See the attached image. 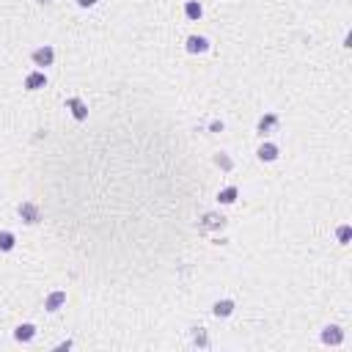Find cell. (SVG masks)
<instances>
[{"label": "cell", "instance_id": "cell-3", "mask_svg": "<svg viewBox=\"0 0 352 352\" xmlns=\"http://www.w3.org/2000/svg\"><path fill=\"white\" fill-rule=\"evenodd\" d=\"M278 124H281V121H278L275 113H264V116L259 118V124H256V130H259V135L264 138V135H273V132L278 130Z\"/></svg>", "mask_w": 352, "mask_h": 352}, {"label": "cell", "instance_id": "cell-17", "mask_svg": "<svg viewBox=\"0 0 352 352\" xmlns=\"http://www.w3.org/2000/svg\"><path fill=\"white\" fill-rule=\"evenodd\" d=\"M336 237H339V242H341V245H347V242H349V237H352V228H349V226H339Z\"/></svg>", "mask_w": 352, "mask_h": 352}, {"label": "cell", "instance_id": "cell-11", "mask_svg": "<svg viewBox=\"0 0 352 352\" xmlns=\"http://www.w3.org/2000/svg\"><path fill=\"white\" fill-rule=\"evenodd\" d=\"M206 50H209V42H206L204 36H190L187 39V52L198 55V52H206Z\"/></svg>", "mask_w": 352, "mask_h": 352}, {"label": "cell", "instance_id": "cell-4", "mask_svg": "<svg viewBox=\"0 0 352 352\" xmlns=\"http://www.w3.org/2000/svg\"><path fill=\"white\" fill-rule=\"evenodd\" d=\"M30 58H33L36 66H50V63L55 61V50L44 44V47H39V50H33V55H30Z\"/></svg>", "mask_w": 352, "mask_h": 352}, {"label": "cell", "instance_id": "cell-6", "mask_svg": "<svg viewBox=\"0 0 352 352\" xmlns=\"http://www.w3.org/2000/svg\"><path fill=\"white\" fill-rule=\"evenodd\" d=\"M63 303H66V292H52V294H47V300H44V308L50 311V314H55V311H61L63 308Z\"/></svg>", "mask_w": 352, "mask_h": 352}, {"label": "cell", "instance_id": "cell-5", "mask_svg": "<svg viewBox=\"0 0 352 352\" xmlns=\"http://www.w3.org/2000/svg\"><path fill=\"white\" fill-rule=\"evenodd\" d=\"M66 108L72 110V116L77 118V121H85L88 118V105L80 97H72V99H66Z\"/></svg>", "mask_w": 352, "mask_h": 352}, {"label": "cell", "instance_id": "cell-20", "mask_svg": "<svg viewBox=\"0 0 352 352\" xmlns=\"http://www.w3.org/2000/svg\"><path fill=\"white\" fill-rule=\"evenodd\" d=\"M209 130H212V132H223V121H212Z\"/></svg>", "mask_w": 352, "mask_h": 352}, {"label": "cell", "instance_id": "cell-8", "mask_svg": "<svg viewBox=\"0 0 352 352\" xmlns=\"http://www.w3.org/2000/svg\"><path fill=\"white\" fill-rule=\"evenodd\" d=\"M256 154H259V160H261V163H275V160H278V154H281V151H278V146H275V143H261V146H259V151H256Z\"/></svg>", "mask_w": 352, "mask_h": 352}, {"label": "cell", "instance_id": "cell-14", "mask_svg": "<svg viewBox=\"0 0 352 352\" xmlns=\"http://www.w3.org/2000/svg\"><path fill=\"white\" fill-rule=\"evenodd\" d=\"M14 245H17V237L11 231H0V251L9 253V251H14Z\"/></svg>", "mask_w": 352, "mask_h": 352}, {"label": "cell", "instance_id": "cell-1", "mask_svg": "<svg viewBox=\"0 0 352 352\" xmlns=\"http://www.w3.org/2000/svg\"><path fill=\"white\" fill-rule=\"evenodd\" d=\"M17 215L22 218V223H28V226H36V223L42 220V209H39L33 201H22L17 206Z\"/></svg>", "mask_w": 352, "mask_h": 352}, {"label": "cell", "instance_id": "cell-7", "mask_svg": "<svg viewBox=\"0 0 352 352\" xmlns=\"http://www.w3.org/2000/svg\"><path fill=\"white\" fill-rule=\"evenodd\" d=\"M201 228L220 231V228H226V218H223V215H215V212H206L201 218Z\"/></svg>", "mask_w": 352, "mask_h": 352}, {"label": "cell", "instance_id": "cell-15", "mask_svg": "<svg viewBox=\"0 0 352 352\" xmlns=\"http://www.w3.org/2000/svg\"><path fill=\"white\" fill-rule=\"evenodd\" d=\"M237 196H239L237 187H223L220 193H218V201H220V204H234Z\"/></svg>", "mask_w": 352, "mask_h": 352}, {"label": "cell", "instance_id": "cell-16", "mask_svg": "<svg viewBox=\"0 0 352 352\" xmlns=\"http://www.w3.org/2000/svg\"><path fill=\"white\" fill-rule=\"evenodd\" d=\"M193 344H198V347H209V336H206L204 327H193Z\"/></svg>", "mask_w": 352, "mask_h": 352}, {"label": "cell", "instance_id": "cell-18", "mask_svg": "<svg viewBox=\"0 0 352 352\" xmlns=\"http://www.w3.org/2000/svg\"><path fill=\"white\" fill-rule=\"evenodd\" d=\"M215 165H220L223 171H231V168H234V163H231L226 154H215Z\"/></svg>", "mask_w": 352, "mask_h": 352}, {"label": "cell", "instance_id": "cell-9", "mask_svg": "<svg viewBox=\"0 0 352 352\" xmlns=\"http://www.w3.org/2000/svg\"><path fill=\"white\" fill-rule=\"evenodd\" d=\"M44 85H47L44 72H30V75L25 77V88H28V91H39V88H44Z\"/></svg>", "mask_w": 352, "mask_h": 352}, {"label": "cell", "instance_id": "cell-19", "mask_svg": "<svg viewBox=\"0 0 352 352\" xmlns=\"http://www.w3.org/2000/svg\"><path fill=\"white\" fill-rule=\"evenodd\" d=\"M77 6H83V9H91V6H97V0H77Z\"/></svg>", "mask_w": 352, "mask_h": 352}, {"label": "cell", "instance_id": "cell-21", "mask_svg": "<svg viewBox=\"0 0 352 352\" xmlns=\"http://www.w3.org/2000/svg\"><path fill=\"white\" fill-rule=\"evenodd\" d=\"M36 3H44L47 6V3H52V0H36Z\"/></svg>", "mask_w": 352, "mask_h": 352}, {"label": "cell", "instance_id": "cell-12", "mask_svg": "<svg viewBox=\"0 0 352 352\" xmlns=\"http://www.w3.org/2000/svg\"><path fill=\"white\" fill-rule=\"evenodd\" d=\"M33 336H36V327L30 325V322L20 325L17 330H14V339H17V341H22V344H25V341H33Z\"/></svg>", "mask_w": 352, "mask_h": 352}, {"label": "cell", "instance_id": "cell-10", "mask_svg": "<svg viewBox=\"0 0 352 352\" xmlns=\"http://www.w3.org/2000/svg\"><path fill=\"white\" fill-rule=\"evenodd\" d=\"M212 314L220 316V319L231 316V314H234V300H218V303L212 306Z\"/></svg>", "mask_w": 352, "mask_h": 352}, {"label": "cell", "instance_id": "cell-2", "mask_svg": "<svg viewBox=\"0 0 352 352\" xmlns=\"http://www.w3.org/2000/svg\"><path fill=\"white\" fill-rule=\"evenodd\" d=\"M322 344H330V347H341L344 344V330L339 325H327L322 330Z\"/></svg>", "mask_w": 352, "mask_h": 352}, {"label": "cell", "instance_id": "cell-13", "mask_svg": "<svg viewBox=\"0 0 352 352\" xmlns=\"http://www.w3.org/2000/svg\"><path fill=\"white\" fill-rule=\"evenodd\" d=\"M201 14H204V9H201L198 0H187L185 3V17L187 20H201Z\"/></svg>", "mask_w": 352, "mask_h": 352}]
</instances>
